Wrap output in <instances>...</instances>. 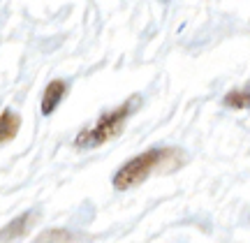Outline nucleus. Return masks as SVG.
<instances>
[{
	"mask_svg": "<svg viewBox=\"0 0 250 243\" xmlns=\"http://www.w3.org/2000/svg\"><path fill=\"white\" fill-rule=\"evenodd\" d=\"M79 234H74L70 229H44L33 243H74Z\"/></svg>",
	"mask_w": 250,
	"mask_h": 243,
	"instance_id": "6",
	"label": "nucleus"
},
{
	"mask_svg": "<svg viewBox=\"0 0 250 243\" xmlns=\"http://www.w3.org/2000/svg\"><path fill=\"white\" fill-rule=\"evenodd\" d=\"M223 104L229 109H248L250 107V88H234L223 98Z\"/></svg>",
	"mask_w": 250,
	"mask_h": 243,
	"instance_id": "7",
	"label": "nucleus"
},
{
	"mask_svg": "<svg viewBox=\"0 0 250 243\" xmlns=\"http://www.w3.org/2000/svg\"><path fill=\"white\" fill-rule=\"evenodd\" d=\"M183 160H186V155H183L181 148H148V151H144L137 158L125 162L123 167L114 174L111 183H114V188L118 192H125V190L137 188L139 183H144L153 171L171 169V162L179 167Z\"/></svg>",
	"mask_w": 250,
	"mask_h": 243,
	"instance_id": "1",
	"label": "nucleus"
},
{
	"mask_svg": "<svg viewBox=\"0 0 250 243\" xmlns=\"http://www.w3.org/2000/svg\"><path fill=\"white\" fill-rule=\"evenodd\" d=\"M65 93H67V81H62V79L49 81V86L44 88V95H42V104H40L44 116H51L56 109H58V104L65 98Z\"/></svg>",
	"mask_w": 250,
	"mask_h": 243,
	"instance_id": "4",
	"label": "nucleus"
},
{
	"mask_svg": "<svg viewBox=\"0 0 250 243\" xmlns=\"http://www.w3.org/2000/svg\"><path fill=\"white\" fill-rule=\"evenodd\" d=\"M35 220H37L35 211H28L23 216L14 218L12 223H7V225L0 229V243H12V241H17V239H21V236H26L30 232V227L35 225Z\"/></svg>",
	"mask_w": 250,
	"mask_h": 243,
	"instance_id": "3",
	"label": "nucleus"
},
{
	"mask_svg": "<svg viewBox=\"0 0 250 243\" xmlns=\"http://www.w3.org/2000/svg\"><path fill=\"white\" fill-rule=\"evenodd\" d=\"M21 130V116L12 109H2L0 114V144H7Z\"/></svg>",
	"mask_w": 250,
	"mask_h": 243,
	"instance_id": "5",
	"label": "nucleus"
},
{
	"mask_svg": "<svg viewBox=\"0 0 250 243\" xmlns=\"http://www.w3.org/2000/svg\"><path fill=\"white\" fill-rule=\"evenodd\" d=\"M139 104H142V98H139V95H132V98L125 100L121 107L111 109V111H104V114L95 121V125L83 127L79 135H77L74 146H77V148H95V146H102V144H107V142H111V139H116V137L123 132L127 118L139 109Z\"/></svg>",
	"mask_w": 250,
	"mask_h": 243,
	"instance_id": "2",
	"label": "nucleus"
}]
</instances>
